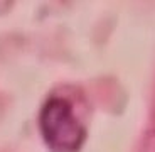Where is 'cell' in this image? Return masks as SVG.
Returning a JSON list of instances; mask_svg holds the SVG:
<instances>
[{"instance_id": "obj_1", "label": "cell", "mask_w": 155, "mask_h": 152, "mask_svg": "<svg viewBox=\"0 0 155 152\" xmlns=\"http://www.w3.org/2000/svg\"><path fill=\"white\" fill-rule=\"evenodd\" d=\"M44 142L52 152H76L84 142V127L66 98L52 96L44 103L39 115Z\"/></svg>"}]
</instances>
